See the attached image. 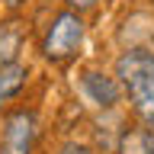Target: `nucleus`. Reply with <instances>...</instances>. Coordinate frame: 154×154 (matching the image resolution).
Instances as JSON below:
<instances>
[{
  "mask_svg": "<svg viewBox=\"0 0 154 154\" xmlns=\"http://www.w3.org/2000/svg\"><path fill=\"white\" fill-rule=\"evenodd\" d=\"M3 3H7V7H13V10H16V7H23V3H29V0H3Z\"/></svg>",
  "mask_w": 154,
  "mask_h": 154,
  "instance_id": "10",
  "label": "nucleus"
},
{
  "mask_svg": "<svg viewBox=\"0 0 154 154\" xmlns=\"http://www.w3.org/2000/svg\"><path fill=\"white\" fill-rule=\"evenodd\" d=\"M84 42H87V19L64 7L48 19V29L42 35V55L51 64H67L80 55Z\"/></svg>",
  "mask_w": 154,
  "mask_h": 154,
  "instance_id": "2",
  "label": "nucleus"
},
{
  "mask_svg": "<svg viewBox=\"0 0 154 154\" xmlns=\"http://www.w3.org/2000/svg\"><path fill=\"white\" fill-rule=\"evenodd\" d=\"M80 93L93 109H116L122 103V87L116 80V74H106V71H96V67H87L80 71Z\"/></svg>",
  "mask_w": 154,
  "mask_h": 154,
  "instance_id": "4",
  "label": "nucleus"
},
{
  "mask_svg": "<svg viewBox=\"0 0 154 154\" xmlns=\"http://www.w3.org/2000/svg\"><path fill=\"white\" fill-rule=\"evenodd\" d=\"M116 154H154V128L151 125H132L119 135Z\"/></svg>",
  "mask_w": 154,
  "mask_h": 154,
  "instance_id": "5",
  "label": "nucleus"
},
{
  "mask_svg": "<svg viewBox=\"0 0 154 154\" xmlns=\"http://www.w3.org/2000/svg\"><path fill=\"white\" fill-rule=\"evenodd\" d=\"M61 154H96L93 148H87V144H77V141H67L61 148Z\"/></svg>",
  "mask_w": 154,
  "mask_h": 154,
  "instance_id": "9",
  "label": "nucleus"
},
{
  "mask_svg": "<svg viewBox=\"0 0 154 154\" xmlns=\"http://www.w3.org/2000/svg\"><path fill=\"white\" fill-rule=\"evenodd\" d=\"M116 80L141 125L154 128V48L128 45L116 58Z\"/></svg>",
  "mask_w": 154,
  "mask_h": 154,
  "instance_id": "1",
  "label": "nucleus"
},
{
  "mask_svg": "<svg viewBox=\"0 0 154 154\" xmlns=\"http://www.w3.org/2000/svg\"><path fill=\"white\" fill-rule=\"evenodd\" d=\"M64 7H67V10H74V13H80V16H84V13H90L93 7H100V0H64Z\"/></svg>",
  "mask_w": 154,
  "mask_h": 154,
  "instance_id": "8",
  "label": "nucleus"
},
{
  "mask_svg": "<svg viewBox=\"0 0 154 154\" xmlns=\"http://www.w3.org/2000/svg\"><path fill=\"white\" fill-rule=\"evenodd\" d=\"M38 144V116L32 109H13L0 122V154H32Z\"/></svg>",
  "mask_w": 154,
  "mask_h": 154,
  "instance_id": "3",
  "label": "nucleus"
},
{
  "mask_svg": "<svg viewBox=\"0 0 154 154\" xmlns=\"http://www.w3.org/2000/svg\"><path fill=\"white\" fill-rule=\"evenodd\" d=\"M26 80H29V67L26 64H3L0 67V109L10 103V100H16L19 96V90L26 87Z\"/></svg>",
  "mask_w": 154,
  "mask_h": 154,
  "instance_id": "6",
  "label": "nucleus"
},
{
  "mask_svg": "<svg viewBox=\"0 0 154 154\" xmlns=\"http://www.w3.org/2000/svg\"><path fill=\"white\" fill-rule=\"evenodd\" d=\"M19 51H23V29L19 23H0V67L3 64H16Z\"/></svg>",
  "mask_w": 154,
  "mask_h": 154,
  "instance_id": "7",
  "label": "nucleus"
},
{
  "mask_svg": "<svg viewBox=\"0 0 154 154\" xmlns=\"http://www.w3.org/2000/svg\"><path fill=\"white\" fill-rule=\"evenodd\" d=\"M151 7H154V0H151Z\"/></svg>",
  "mask_w": 154,
  "mask_h": 154,
  "instance_id": "11",
  "label": "nucleus"
}]
</instances>
